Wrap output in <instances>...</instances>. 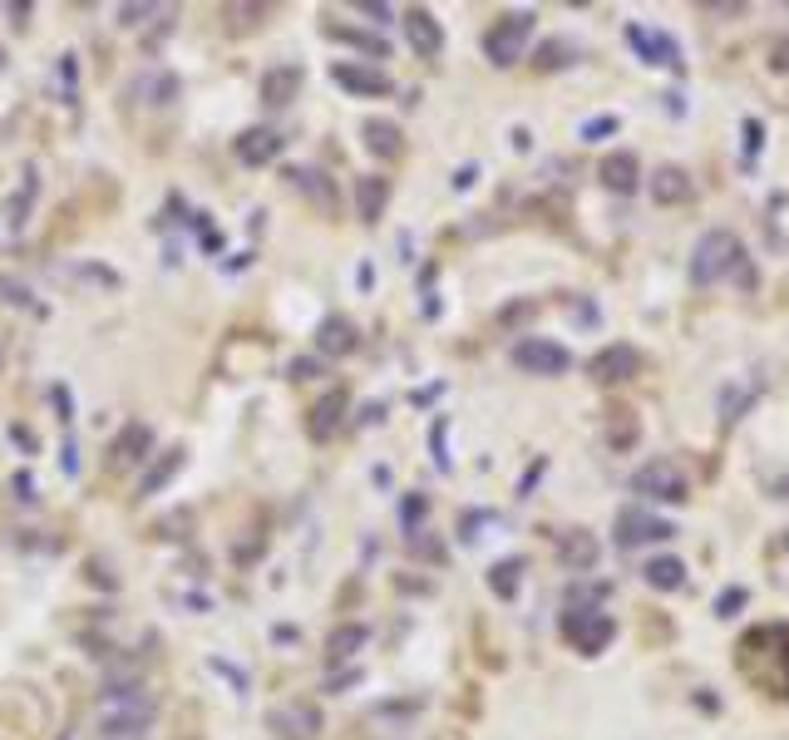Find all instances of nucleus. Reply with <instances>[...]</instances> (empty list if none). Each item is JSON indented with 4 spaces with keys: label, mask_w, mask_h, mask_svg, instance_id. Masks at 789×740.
<instances>
[{
    "label": "nucleus",
    "mask_w": 789,
    "mask_h": 740,
    "mask_svg": "<svg viewBox=\"0 0 789 740\" xmlns=\"http://www.w3.org/2000/svg\"><path fill=\"white\" fill-rule=\"evenodd\" d=\"M735 671L755 691L789 701V622H755L735 641Z\"/></svg>",
    "instance_id": "f257e3e1"
},
{
    "label": "nucleus",
    "mask_w": 789,
    "mask_h": 740,
    "mask_svg": "<svg viewBox=\"0 0 789 740\" xmlns=\"http://www.w3.org/2000/svg\"><path fill=\"white\" fill-rule=\"evenodd\" d=\"M158 716V696L144 686V681H118L99 696V710H94V726L104 740H134L153 726Z\"/></svg>",
    "instance_id": "f03ea898"
},
{
    "label": "nucleus",
    "mask_w": 789,
    "mask_h": 740,
    "mask_svg": "<svg viewBox=\"0 0 789 740\" xmlns=\"http://www.w3.org/2000/svg\"><path fill=\"white\" fill-rule=\"evenodd\" d=\"M740 262H745V242H740L730 227H710V232L696 237V247H690V286H720L725 276L740 272Z\"/></svg>",
    "instance_id": "7ed1b4c3"
},
{
    "label": "nucleus",
    "mask_w": 789,
    "mask_h": 740,
    "mask_svg": "<svg viewBox=\"0 0 789 740\" xmlns=\"http://www.w3.org/2000/svg\"><path fill=\"white\" fill-rule=\"evenodd\" d=\"M558 631H562V641H568L572 651H582V657H602V651L617 641V617L602 612V607H562Z\"/></svg>",
    "instance_id": "20e7f679"
},
{
    "label": "nucleus",
    "mask_w": 789,
    "mask_h": 740,
    "mask_svg": "<svg viewBox=\"0 0 789 740\" xmlns=\"http://www.w3.org/2000/svg\"><path fill=\"white\" fill-rule=\"evenodd\" d=\"M533 30H538V15H533V10H503V15L483 30V55H489V65H499V69L518 65L528 39H533Z\"/></svg>",
    "instance_id": "39448f33"
},
{
    "label": "nucleus",
    "mask_w": 789,
    "mask_h": 740,
    "mask_svg": "<svg viewBox=\"0 0 789 740\" xmlns=\"http://www.w3.org/2000/svg\"><path fill=\"white\" fill-rule=\"evenodd\" d=\"M631 493L647 503H686L690 499V479L681 474V464L671 459H647L631 474Z\"/></svg>",
    "instance_id": "423d86ee"
},
{
    "label": "nucleus",
    "mask_w": 789,
    "mask_h": 740,
    "mask_svg": "<svg viewBox=\"0 0 789 740\" xmlns=\"http://www.w3.org/2000/svg\"><path fill=\"white\" fill-rule=\"evenodd\" d=\"M611 533H617V548L631 553V548H641V543L676 538V523L661 519V513H651V509H641V503H627V509L617 513V523H611Z\"/></svg>",
    "instance_id": "0eeeda50"
},
{
    "label": "nucleus",
    "mask_w": 789,
    "mask_h": 740,
    "mask_svg": "<svg viewBox=\"0 0 789 740\" xmlns=\"http://www.w3.org/2000/svg\"><path fill=\"white\" fill-rule=\"evenodd\" d=\"M508 361L528 375H568L572 371V351L558 341H548V335H518Z\"/></svg>",
    "instance_id": "6e6552de"
},
{
    "label": "nucleus",
    "mask_w": 789,
    "mask_h": 740,
    "mask_svg": "<svg viewBox=\"0 0 789 740\" xmlns=\"http://www.w3.org/2000/svg\"><path fill=\"white\" fill-rule=\"evenodd\" d=\"M637 371H641V351L627 341L602 345V351L587 361V375L597 385H627V380H637Z\"/></svg>",
    "instance_id": "1a4fd4ad"
},
{
    "label": "nucleus",
    "mask_w": 789,
    "mask_h": 740,
    "mask_svg": "<svg viewBox=\"0 0 789 740\" xmlns=\"http://www.w3.org/2000/svg\"><path fill=\"white\" fill-rule=\"evenodd\" d=\"M621 35H627V45L637 49V59H641V65L681 69V45L666 35V30H651V25H637V20H631V25L621 30Z\"/></svg>",
    "instance_id": "9d476101"
},
{
    "label": "nucleus",
    "mask_w": 789,
    "mask_h": 740,
    "mask_svg": "<svg viewBox=\"0 0 789 740\" xmlns=\"http://www.w3.org/2000/svg\"><path fill=\"white\" fill-rule=\"evenodd\" d=\"M148 449H153V424L128 420L124 430L114 434V444H108V469H114V474L134 469V464H144V459H148Z\"/></svg>",
    "instance_id": "9b49d317"
},
{
    "label": "nucleus",
    "mask_w": 789,
    "mask_h": 740,
    "mask_svg": "<svg viewBox=\"0 0 789 740\" xmlns=\"http://www.w3.org/2000/svg\"><path fill=\"white\" fill-rule=\"evenodd\" d=\"M331 79L341 89H351V94L361 99H380L395 89V79L385 75V69H370V65H355V59H341V65H331Z\"/></svg>",
    "instance_id": "f8f14e48"
},
{
    "label": "nucleus",
    "mask_w": 789,
    "mask_h": 740,
    "mask_svg": "<svg viewBox=\"0 0 789 740\" xmlns=\"http://www.w3.org/2000/svg\"><path fill=\"white\" fill-rule=\"evenodd\" d=\"M345 414H351V395H345V390H325L321 400L311 405V414H306V434H311L316 444H325L345 424Z\"/></svg>",
    "instance_id": "ddd939ff"
},
{
    "label": "nucleus",
    "mask_w": 789,
    "mask_h": 740,
    "mask_svg": "<svg viewBox=\"0 0 789 740\" xmlns=\"http://www.w3.org/2000/svg\"><path fill=\"white\" fill-rule=\"evenodd\" d=\"M272 730H282V740H316L321 736V710H316V701L276 706L272 710Z\"/></svg>",
    "instance_id": "4468645a"
},
{
    "label": "nucleus",
    "mask_w": 789,
    "mask_h": 740,
    "mask_svg": "<svg viewBox=\"0 0 789 740\" xmlns=\"http://www.w3.org/2000/svg\"><path fill=\"white\" fill-rule=\"evenodd\" d=\"M597 183L607 187V193H617V197H631L641 187V163H637V153H627V148H617V153H607L597 163Z\"/></svg>",
    "instance_id": "2eb2a0df"
},
{
    "label": "nucleus",
    "mask_w": 789,
    "mask_h": 740,
    "mask_svg": "<svg viewBox=\"0 0 789 740\" xmlns=\"http://www.w3.org/2000/svg\"><path fill=\"white\" fill-rule=\"evenodd\" d=\"M301 84H306V69L301 65H272L262 75V84H256V94H262L266 109H286L296 94H301Z\"/></svg>",
    "instance_id": "dca6fc26"
},
{
    "label": "nucleus",
    "mask_w": 789,
    "mask_h": 740,
    "mask_svg": "<svg viewBox=\"0 0 789 740\" xmlns=\"http://www.w3.org/2000/svg\"><path fill=\"white\" fill-rule=\"evenodd\" d=\"M651 197H656L661 207H686L690 197H696V183H690V173L681 163H661L656 173H651Z\"/></svg>",
    "instance_id": "f3484780"
},
{
    "label": "nucleus",
    "mask_w": 789,
    "mask_h": 740,
    "mask_svg": "<svg viewBox=\"0 0 789 740\" xmlns=\"http://www.w3.org/2000/svg\"><path fill=\"white\" fill-rule=\"evenodd\" d=\"M404 39H410V49H414L420 59H434V55L444 49V30H439V20H434L424 5L404 10Z\"/></svg>",
    "instance_id": "a211bd4d"
},
{
    "label": "nucleus",
    "mask_w": 789,
    "mask_h": 740,
    "mask_svg": "<svg viewBox=\"0 0 789 740\" xmlns=\"http://www.w3.org/2000/svg\"><path fill=\"white\" fill-rule=\"evenodd\" d=\"M597 558H602V548H597V538H592L587 528H562L558 533V562H562V568L592 572V568H597Z\"/></svg>",
    "instance_id": "6ab92c4d"
},
{
    "label": "nucleus",
    "mask_w": 789,
    "mask_h": 740,
    "mask_svg": "<svg viewBox=\"0 0 789 740\" xmlns=\"http://www.w3.org/2000/svg\"><path fill=\"white\" fill-rule=\"evenodd\" d=\"M286 183H291L301 197H311L316 213H335V203H341V197H335V183L321 173V168H311V163L286 168Z\"/></svg>",
    "instance_id": "aec40b11"
},
{
    "label": "nucleus",
    "mask_w": 789,
    "mask_h": 740,
    "mask_svg": "<svg viewBox=\"0 0 789 740\" xmlns=\"http://www.w3.org/2000/svg\"><path fill=\"white\" fill-rule=\"evenodd\" d=\"M187 464V454H183V444L178 449H158V454H148V469H144V479H138V499H153V493H163L168 483H173V474Z\"/></svg>",
    "instance_id": "412c9836"
},
{
    "label": "nucleus",
    "mask_w": 789,
    "mask_h": 740,
    "mask_svg": "<svg viewBox=\"0 0 789 740\" xmlns=\"http://www.w3.org/2000/svg\"><path fill=\"white\" fill-rule=\"evenodd\" d=\"M355 345H361V331H355L351 316H325L316 326V351L321 355H355Z\"/></svg>",
    "instance_id": "4be33fe9"
},
{
    "label": "nucleus",
    "mask_w": 789,
    "mask_h": 740,
    "mask_svg": "<svg viewBox=\"0 0 789 740\" xmlns=\"http://www.w3.org/2000/svg\"><path fill=\"white\" fill-rule=\"evenodd\" d=\"M232 148H237V158H242L247 168H262V163H272V158L282 153V148H286V138L276 134V128H247V134L237 138Z\"/></svg>",
    "instance_id": "5701e85b"
},
{
    "label": "nucleus",
    "mask_w": 789,
    "mask_h": 740,
    "mask_svg": "<svg viewBox=\"0 0 789 740\" xmlns=\"http://www.w3.org/2000/svg\"><path fill=\"white\" fill-rule=\"evenodd\" d=\"M385 203H390V178L380 173L355 178V213H361V223H380Z\"/></svg>",
    "instance_id": "b1692460"
},
{
    "label": "nucleus",
    "mask_w": 789,
    "mask_h": 740,
    "mask_svg": "<svg viewBox=\"0 0 789 740\" xmlns=\"http://www.w3.org/2000/svg\"><path fill=\"white\" fill-rule=\"evenodd\" d=\"M641 578H647V588H656V592H681L686 588V562L671 558V553H656V558H647Z\"/></svg>",
    "instance_id": "393cba45"
},
{
    "label": "nucleus",
    "mask_w": 789,
    "mask_h": 740,
    "mask_svg": "<svg viewBox=\"0 0 789 740\" xmlns=\"http://www.w3.org/2000/svg\"><path fill=\"white\" fill-rule=\"evenodd\" d=\"M361 134H365V148H370L375 158H385V163L404 153V138H400V128H395L390 118H365Z\"/></svg>",
    "instance_id": "a878e982"
},
{
    "label": "nucleus",
    "mask_w": 789,
    "mask_h": 740,
    "mask_svg": "<svg viewBox=\"0 0 789 740\" xmlns=\"http://www.w3.org/2000/svg\"><path fill=\"white\" fill-rule=\"evenodd\" d=\"M321 35H325V39H341V45L365 49V55H375V59H385V55H390L385 35H370V30H351V25H335V20H325V25H321Z\"/></svg>",
    "instance_id": "bb28decb"
},
{
    "label": "nucleus",
    "mask_w": 789,
    "mask_h": 740,
    "mask_svg": "<svg viewBox=\"0 0 789 740\" xmlns=\"http://www.w3.org/2000/svg\"><path fill=\"white\" fill-rule=\"evenodd\" d=\"M582 49L572 45V39H542L538 49H533V69H542V75H558V69L578 65Z\"/></svg>",
    "instance_id": "cd10ccee"
},
{
    "label": "nucleus",
    "mask_w": 789,
    "mask_h": 740,
    "mask_svg": "<svg viewBox=\"0 0 789 740\" xmlns=\"http://www.w3.org/2000/svg\"><path fill=\"white\" fill-rule=\"evenodd\" d=\"M370 641V627H361V622H345V627L331 631V641H325V657L331 661H351L355 651Z\"/></svg>",
    "instance_id": "c85d7f7f"
},
{
    "label": "nucleus",
    "mask_w": 789,
    "mask_h": 740,
    "mask_svg": "<svg viewBox=\"0 0 789 740\" xmlns=\"http://www.w3.org/2000/svg\"><path fill=\"white\" fill-rule=\"evenodd\" d=\"M489 588H493V597H503V602H513L518 597V588H523V558H499L489 568Z\"/></svg>",
    "instance_id": "c756f323"
},
{
    "label": "nucleus",
    "mask_w": 789,
    "mask_h": 740,
    "mask_svg": "<svg viewBox=\"0 0 789 740\" xmlns=\"http://www.w3.org/2000/svg\"><path fill=\"white\" fill-rule=\"evenodd\" d=\"M759 153H765V118H759V114H745V118H740V163L755 168Z\"/></svg>",
    "instance_id": "7c9ffc66"
},
{
    "label": "nucleus",
    "mask_w": 789,
    "mask_h": 740,
    "mask_svg": "<svg viewBox=\"0 0 789 740\" xmlns=\"http://www.w3.org/2000/svg\"><path fill=\"white\" fill-rule=\"evenodd\" d=\"M755 405V390H735V385H725L720 390V430H735V420Z\"/></svg>",
    "instance_id": "2f4dec72"
},
{
    "label": "nucleus",
    "mask_w": 789,
    "mask_h": 740,
    "mask_svg": "<svg viewBox=\"0 0 789 740\" xmlns=\"http://www.w3.org/2000/svg\"><path fill=\"white\" fill-rule=\"evenodd\" d=\"M424 513H430V499H424V493H404V503H400V523H404V533H420Z\"/></svg>",
    "instance_id": "473e14b6"
},
{
    "label": "nucleus",
    "mask_w": 789,
    "mask_h": 740,
    "mask_svg": "<svg viewBox=\"0 0 789 740\" xmlns=\"http://www.w3.org/2000/svg\"><path fill=\"white\" fill-rule=\"evenodd\" d=\"M745 607H750V592H745V588H725L710 612H716V617H740Z\"/></svg>",
    "instance_id": "72a5a7b5"
},
{
    "label": "nucleus",
    "mask_w": 789,
    "mask_h": 740,
    "mask_svg": "<svg viewBox=\"0 0 789 740\" xmlns=\"http://www.w3.org/2000/svg\"><path fill=\"white\" fill-rule=\"evenodd\" d=\"M621 128V118L617 114H597V118H587V124L578 128V138H587V144H597V138H611Z\"/></svg>",
    "instance_id": "f704fd0d"
},
{
    "label": "nucleus",
    "mask_w": 789,
    "mask_h": 740,
    "mask_svg": "<svg viewBox=\"0 0 789 740\" xmlns=\"http://www.w3.org/2000/svg\"><path fill=\"white\" fill-rule=\"evenodd\" d=\"M410 553H414V558L444 562V543H439V538H430V533H410Z\"/></svg>",
    "instance_id": "c9c22d12"
},
{
    "label": "nucleus",
    "mask_w": 789,
    "mask_h": 740,
    "mask_svg": "<svg viewBox=\"0 0 789 740\" xmlns=\"http://www.w3.org/2000/svg\"><path fill=\"white\" fill-rule=\"evenodd\" d=\"M444 434H449V420H434V430H430V449H434V464H439L444 474H449V449H444Z\"/></svg>",
    "instance_id": "e433bc0d"
},
{
    "label": "nucleus",
    "mask_w": 789,
    "mask_h": 740,
    "mask_svg": "<svg viewBox=\"0 0 789 740\" xmlns=\"http://www.w3.org/2000/svg\"><path fill=\"white\" fill-rule=\"evenodd\" d=\"M617 414H621V424L611 430V444H617V449H627V444H637V440H641V424L631 420L627 410H617Z\"/></svg>",
    "instance_id": "4c0bfd02"
},
{
    "label": "nucleus",
    "mask_w": 789,
    "mask_h": 740,
    "mask_svg": "<svg viewBox=\"0 0 789 740\" xmlns=\"http://www.w3.org/2000/svg\"><path fill=\"white\" fill-rule=\"evenodd\" d=\"M528 316H538V301H513L499 311V326H518V321H528Z\"/></svg>",
    "instance_id": "58836bf2"
},
{
    "label": "nucleus",
    "mask_w": 789,
    "mask_h": 740,
    "mask_svg": "<svg viewBox=\"0 0 789 740\" xmlns=\"http://www.w3.org/2000/svg\"><path fill=\"white\" fill-rule=\"evenodd\" d=\"M222 15H232L237 25H252V20H266V5H227Z\"/></svg>",
    "instance_id": "ea45409f"
},
{
    "label": "nucleus",
    "mask_w": 789,
    "mask_h": 740,
    "mask_svg": "<svg viewBox=\"0 0 789 740\" xmlns=\"http://www.w3.org/2000/svg\"><path fill=\"white\" fill-rule=\"evenodd\" d=\"M321 375V361H311V355H296L291 361V380H316Z\"/></svg>",
    "instance_id": "a19ab883"
},
{
    "label": "nucleus",
    "mask_w": 789,
    "mask_h": 740,
    "mask_svg": "<svg viewBox=\"0 0 789 740\" xmlns=\"http://www.w3.org/2000/svg\"><path fill=\"white\" fill-rule=\"evenodd\" d=\"M489 523V513H464V523H459V533H464V543H473L479 538V528Z\"/></svg>",
    "instance_id": "79ce46f5"
},
{
    "label": "nucleus",
    "mask_w": 789,
    "mask_h": 740,
    "mask_svg": "<svg viewBox=\"0 0 789 740\" xmlns=\"http://www.w3.org/2000/svg\"><path fill=\"white\" fill-rule=\"evenodd\" d=\"M542 469H548V459H538V464H533L528 474H523V483H518V499H528V489H533V483L542 479Z\"/></svg>",
    "instance_id": "37998d69"
},
{
    "label": "nucleus",
    "mask_w": 789,
    "mask_h": 740,
    "mask_svg": "<svg viewBox=\"0 0 789 740\" xmlns=\"http://www.w3.org/2000/svg\"><path fill=\"white\" fill-rule=\"evenodd\" d=\"M153 10H158V5H124L118 15H124V25H138V20H144V15H153Z\"/></svg>",
    "instance_id": "c03bdc74"
},
{
    "label": "nucleus",
    "mask_w": 789,
    "mask_h": 740,
    "mask_svg": "<svg viewBox=\"0 0 789 740\" xmlns=\"http://www.w3.org/2000/svg\"><path fill=\"white\" fill-rule=\"evenodd\" d=\"M355 681H361V671H355V667H351V671H341V676H331V681H325V691H341V686H355Z\"/></svg>",
    "instance_id": "a18cd8bd"
},
{
    "label": "nucleus",
    "mask_w": 789,
    "mask_h": 740,
    "mask_svg": "<svg viewBox=\"0 0 789 740\" xmlns=\"http://www.w3.org/2000/svg\"><path fill=\"white\" fill-rule=\"evenodd\" d=\"M361 15H370V20H390V5H375V0H361Z\"/></svg>",
    "instance_id": "49530a36"
},
{
    "label": "nucleus",
    "mask_w": 789,
    "mask_h": 740,
    "mask_svg": "<svg viewBox=\"0 0 789 740\" xmlns=\"http://www.w3.org/2000/svg\"><path fill=\"white\" fill-rule=\"evenodd\" d=\"M769 69H789V39H779L775 55H769Z\"/></svg>",
    "instance_id": "de8ad7c7"
},
{
    "label": "nucleus",
    "mask_w": 789,
    "mask_h": 740,
    "mask_svg": "<svg viewBox=\"0 0 789 740\" xmlns=\"http://www.w3.org/2000/svg\"><path fill=\"white\" fill-rule=\"evenodd\" d=\"M473 178H479V168H473V163H464L459 173H454V187H473Z\"/></svg>",
    "instance_id": "09e8293b"
},
{
    "label": "nucleus",
    "mask_w": 789,
    "mask_h": 740,
    "mask_svg": "<svg viewBox=\"0 0 789 740\" xmlns=\"http://www.w3.org/2000/svg\"><path fill=\"white\" fill-rule=\"evenodd\" d=\"M745 10L750 5H706V15H725L730 20V15H745Z\"/></svg>",
    "instance_id": "8fccbe9b"
},
{
    "label": "nucleus",
    "mask_w": 789,
    "mask_h": 740,
    "mask_svg": "<svg viewBox=\"0 0 789 740\" xmlns=\"http://www.w3.org/2000/svg\"><path fill=\"white\" fill-rule=\"evenodd\" d=\"M666 114L681 118V114H686V99H681V94H666Z\"/></svg>",
    "instance_id": "3c124183"
},
{
    "label": "nucleus",
    "mask_w": 789,
    "mask_h": 740,
    "mask_svg": "<svg viewBox=\"0 0 789 740\" xmlns=\"http://www.w3.org/2000/svg\"><path fill=\"white\" fill-rule=\"evenodd\" d=\"M375 420H385V405H365V414H361V424H375Z\"/></svg>",
    "instance_id": "603ef678"
},
{
    "label": "nucleus",
    "mask_w": 789,
    "mask_h": 740,
    "mask_svg": "<svg viewBox=\"0 0 789 740\" xmlns=\"http://www.w3.org/2000/svg\"><path fill=\"white\" fill-rule=\"evenodd\" d=\"M15 489H20V499H30V493H35V483H30V474H15Z\"/></svg>",
    "instance_id": "864d4df0"
},
{
    "label": "nucleus",
    "mask_w": 789,
    "mask_h": 740,
    "mask_svg": "<svg viewBox=\"0 0 789 740\" xmlns=\"http://www.w3.org/2000/svg\"><path fill=\"white\" fill-rule=\"evenodd\" d=\"M775 499H789V479H775Z\"/></svg>",
    "instance_id": "5fc2aeb1"
},
{
    "label": "nucleus",
    "mask_w": 789,
    "mask_h": 740,
    "mask_svg": "<svg viewBox=\"0 0 789 740\" xmlns=\"http://www.w3.org/2000/svg\"><path fill=\"white\" fill-rule=\"evenodd\" d=\"M785 553H789V533H785Z\"/></svg>",
    "instance_id": "6e6d98bb"
},
{
    "label": "nucleus",
    "mask_w": 789,
    "mask_h": 740,
    "mask_svg": "<svg viewBox=\"0 0 789 740\" xmlns=\"http://www.w3.org/2000/svg\"><path fill=\"white\" fill-rule=\"evenodd\" d=\"M0 351H5V345H0Z\"/></svg>",
    "instance_id": "4d7b16f0"
}]
</instances>
